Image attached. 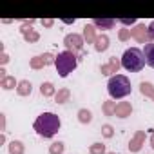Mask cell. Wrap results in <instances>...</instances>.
<instances>
[{"instance_id": "6da1fadb", "label": "cell", "mask_w": 154, "mask_h": 154, "mask_svg": "<svg viewBox=\"0 0 154 154\" xmlns=\"http://www.w3.org/2000/svg\"><path fill=\"white\" fill-rule=\"evenodd\" d=\"M60 127H62L60 116L54 114V112H42L35 120V123H33V129L36 131V134L42 136V138H45V140L53 138L60 131Z\"/></svg>"}, {"instance_id": "7a4b0ae2", "label": "cell", "mask_w": 154, "mask_h": 154, "mask_svg": "<svg viewBox=\"0 0 154 154\" xmlns=\"http://www.w3.org/2000/svg\"><path fill=\"white\" fill-rule=\"evenodd\" d=\"M131 80L127 78L125 74H114L109 78V84H107V91L111 94L112 100H122L125 96L131 94Z\"/></svg>"}, {"instance_id": "3957f363", "label": "cell", "mask_w": 154, "mask_h": 154, "mask_svg": "<svg viewBox=\"0 0 154 154\" xmlns=\"http://www.w3.org/2000/svg\"><path fill=\"white\" fill-rule=\"evenodd\" d=\"M122 67L127 69L129 72H140L145 67V54L138 47H129L125 49L122 56Z\"/></svg>"}, {"instance_id": "277c9868", "label": "cell", "mask_w": 154, "mask_h": 154, "mask_svg": "<svg viewBox=\"0 0 154 154\" xmlns=\"http://www.w3.org/2000/svg\"><path fill=\"white\" fill-rule=\"evenodd\" d=\"M78 54L76 53H71V51H62L56 54V62H54V67L58 71V74L62 78H67V76L76 69L78 65Z\"/></svg>"}, {"instance_id": "5b68a950", "label": "cell", "mask_w": 154, "mask_h": 154, "mask_svg": "<svg viewBox=\"0 0 154 154\" xmlns=\"http://www.w3.org/2000/svg\"><path fill=\"white\" fill-rule=\"evenodd\" d=\"M84 44H85V40H84V36L78 35V33H69V35H65V38H63L65 51H71V53H76V54L84 51Z\"/></svg>"}, {"instance_id": "8992f818", "label": "cell", "mask_w": 154, "mask_h": 154, "mask_svg": "<svg viewBox=\"0 0 154 154\" xmlns=\"http://www.w3.org/2000/svg\"><path fill=\"white\" fill-rule=\"evenodd\" d=\"M131 36L138 42V44H150V36H149V26L145 24H136L132 29H131Z\"/></svg>"}, {"instance_id": "52a82bcc", "label": "cell", "mask_w": 154, "mask_h": 154, "mask_svg": "<svg viewBox=\"0 0 154 154\" xmlns=\"http://www.w3.org/2000/svg\"><path fill=\"white\" fill-rule=\"evenodd\" d=\"M143 145H145V131H136L134 136L129 141V150L131 152H140Z\"/></svg>"}, {"instance_id": "ba28073f", "label": "cell", "mask_w": 154, "mask_h": 154, "mask_svg": "<svg viewBox=\"0 0 154 154\" xmlns=\"http://www.w3.org/2000/svg\"><path fill=\"white\" fill-rule=\"evenodd\" d=\"M20 33H22V36H24V40H26L27 44H36V42L40 40V33L35 31V29L29 27V26H22V27H20Z\"/></svg>"}, {"instance_id": "9c48e42d", "label": "cell", "mask_w": 154, "mask_h": 154, "mask_svg": "<svg viewBox=\"0 0 154 154\" xmlns=\"http://www.w3.org/2000/svg\"><path fill=\"white\" fill-rule=\"evenodd\" d=\"M111 45V38L103 33V35H98L96 40H94V51L96 53H105Z\"/></svg>"}, {"instance_id": "30bf717a", "label": "cell", "mask_w": 154, "mask_h": 154, "mask_svg": "<svg viewBox=\"0 0 154 154\" xmlns=\"http://www.w3.org/2000/svg\"><path fill=\"white\" fill-rule=\"evenodd\" d=\"M131 114H132V105H131V102H118V103H116V112H114L116 118H127V116H131Z\"/></svg>"}, {"instance_id": "8fae6325", "label": "cell", "mask_w": 154, "mask_h": 154, "mask_svg": "<svg viewBox=\"0 0 154 154\" xmlns=\"http://www.w3.org/2000/svg\"><path fill=\"white\" fill-rule=\"evenodd\" d=\"M116 22L118 20H114V18H93V26L96 27V29H114V26H116Z\"/></svg>"}, {"instance_id": "7c38bea8", "label": "cell", "mask_w": 154, "mask_h": 154, "mask_svg": "<svg viewBox=\"0 0 154 154\" xmlns=\"http://www.w3.org/2000/svg\"><path fill=\"white\" fill-rule=\"evenodd\" d=\"M82 36H84L85 44H94V40H96V36H98V35H96V27H94L93 24H85Z\"/></svg>"}, {"instance_id": "4fadbf2b", "label": "cell", "mask_w": 154, "mask_h": 154, "mask_svg": "<svg viewBox=\"0 0 154 154\" xmlns=\"http://www.w3.org/2000/svg\"><path fill=\"white\" fill-rule=\"evenodd\" d=\"M69 100H71V91H69V87H62V89L56 91V94H54V102H56L58 105L67 103Z\"/></svg>"}, {"instance_id": "5bb4252c", "label": "cell", "mask_w": 154, "mask_h": 154, "mask_svg": "<svg viewBox=\"0 0 154 154\" xmlns=\"http://www.w3.org/2000/svg\"><path fill=\"white\" fill-rule=\"evenodd\" d=\"M33 93V85L29 80H20L18 82V87H17V94L18 96H29Z\"/></svg>"}, {"instance_id": "9a60e30c", "label": "cell", "mask_w": 154, "mask_h": 154, "mask_svg": "<svg viewBox=\"0 0 154 154\" xmlns=\"http://www.w3.org/2000/svg\"><path fill=\"white\" fill-rule=\"evenodd\" d=\"M143 54H145V63L154 69V42H150L143 47Z\"/></svg>"}, {"instance_id": "2e32d148", "label": "cell", "mask_w": 154, "mask_h": 154, "mask_svg": "<svg viewBox=\"0 0 154 154\" xmlns=\"http://www.w3.org/2000/svg\"><path fill=\"white\" fill-rule=\"evenodd\" d=\"M8 150H9V154H24L26 147H24V143L20 140H13V141H9Z\"/></svg>"}, {"instance_id": "e0dca14e", "label": "cell", "mask_w": 154, "mask_h": 154, "mask_svg": "<svg viewBox=\"0 0 154 154\" xmlns=\"http://www.w3.org/2000/svg\"><path fill=\"white\" fill-rule=\"evenodd\" d=\"M76 116H78V122H80L82 125H89V123L93 122V112H91L89 109H85V107H84V109H80Z\"/></svg>"}, {"instance_id": "ac0fdd59", "label": "cell", "mask_w": 154, "mask_h": 154, "mask_svg": "<svg viewBox=\"0 0 154 154\" xmlns=\"http://www.w3.org/2000/svg\"><path fill=\"white\" fill-rule=\"evenodd\" d=\"M40 94H42L44 98H51V96L56 94V89H54V85H53L51 82H44V84L40 85Z\"/></svg>"}, {"instance_id": "d6986e66", "label": "cell", "mask_w": 154, "mask_h": 154, "mask_svg": "<svg viewBox=\"0 0 154 154\" xmlns=\"http://www.w3.org/2000/svg\"><path fill=\"white\" fill-rule=\"evenodd\" d=\"M140 93L154 102V85H152L150 82H141V84H140Z\"/></svg>"}, {"instance_id": "ffe728a7", "label": "cell", "mask_w": 154, "mask_h": 154, "mask_svg": "<svg viewBox=\"0 0 154 154\" xmlns=\"http://www.w3.org/2000/svg\"><path fill=\"white\" fill-rule=\"evenodd\" d=\"M0 87H2L4 91H11V89L18 87V82L15 80V76H8V78L0 80Z\"/></svg>"}, {"instance_id": "44dd1931", "label": "cell", "mask_w": 154, "mask_h": 154, "mask_svg": "<svg viewBox=\"0 0 154 154\" xmlns=\"http://www.w3.org/2000/svg\"><path fill=\"white\" fill-rule=\"evenodd\" d=\"M102 111H103V114H105V116H114V112H116V102H112V100L103 102Z\"/></svg>"}, {"instance_id": "7402d4cb", "label": "cell", "mask_w": 154, "mask_h": 154, "mask_svg": "<svg viewBox=\"0 0 154 154\" xmlns=\"http://www.w3.org/2000/svg\"><path fill=\"white\" fill-rule=\"evenodd\" d=\"M63 150H65V145L62 141H53L49 145V154H63Z\"/></svg>"}, {"instance_id": "603a6c76", "label": "cell", "mask_w": 154, "mask_h": 154, "mask_svg": "<svg viewBox=\"0 0 154 154\" xmlns=\"http://www.w3.org/2000/svg\"><path fill=\"white\" fill-rule=\"evenodd\" d=\"M89 154H107L105 145H103V143H100V141L93 143V145L89 147Z\"/></svg>"}, {"instance_id": "cb8c5ba5", "label": "cell", "mask_w": 154, "mask_h": 154, "mask_svg": "<svg viewBox=\"0 0 154 154\" xmlns=\"http://www.w3.org/2000/svg\"><path fill=\"white\" fill-rule=\"evenodd\" d=\"M29 67H31V69H35V71L44 69L45 65H44V62H42V56H40V54H38V56H33V58L29 60Z\"/></svg>"}, {"instance_id": "d4e9b609", "label": "cell", "mask_w": 154, "mask_h": 154, "mask_svg": "<svg viewBox=\"0 0 154 154\" xmlns=\"http://www.w3.org/2000/svg\"><path fill=\"white\" fill-rule=\"evenodd\" d=\"M109 67H111L112 74H116V72L120 71V67H122V60H118L116 56H111V58H109Z\"/></svg>"}, {"instance_id": "484cf974", "label": "cell", "mask_w": 154, "mask_h": 154, "mask_svg": "<svg viewBox=\"0 0 154 154\" xmlns=\"http://www.w3.org/2000/svg\"><path fill=\"white\" fill-rule=\"evenodd\" d=\"M131 38H132V36H131V29L123 27V29L118 31V40H120V42H129Z\"/></svg>"}, {"instance_id": "4316f807", "label": "cell", "mask_w": 154, "mask_h": 154, "mask_svg": "<svg viewBox=\"0 0 154 154\" xmlns=\"http://www.w3.org/2000/svg\"><path fill=\"white\" fill-rule=\"evenodd\" d=\"M102 136L103 138H112L114 136V127L112 125H109V123H105V125H102Z\"/></svg>"}, {"instance_id": "83f0119b", "label": "cell", "mask_w": 154, "mask_h": 154, "mask_svg": "<svg viewBox=\"0 0 154 154\" xmlns=\"http://www.w3.org/2000/svg\"><path fill=\"white\" fill-rule=\"evenodd\" d=\"M118 24H122V26H125V27H129V26H136V17H131V18H118Z\"/></svg>"}, {"instance_id": "f1b7e54d", "label": "cell", "mask_w": 154, "mask_h": 154, "mask_svg": "<svg viewBox=\"0 0 154 154\" xmlns=\"http://www.w3.org/2000/svg\"><path fill=\"white\" fill-rule=\"evenodd\" d=\"M100 72H102L103 76H114L112 71H111V67H109V63H103V65L100 67Z\"/></svg>"}, {"instance_id": "f546056e", "label": "cell", "mask_w": 154, "mask_h": 154, "mask_svg": "<svg viewBox=\"0 0 154 154\" xmlns=\"http://www.w3.org/2000/svg\"><path fill=\"white\" fill-rule=\"evenodd\" d=\"M42 26L49 29V27H53V26H54V20H53V18H42Z\"/></svg>"}, {"instance_id": "4dcf8cb0", "label": "cell", "mask_w": 154, "mask_h": 154, "mask_svg": "<svg viewBox=\"0 0 154 154\" xmlns=\"http://www.w3.org/2000/svg\"><path fill=\"white\" fill-rule=\"evenodd\" d=\"M8 62H9V54H8V53H2V54H0V65L4 67Z\"/></svg>"}, {"instance_id": "1f68e13d", "label": "cell", "mask_w": 154, "mask_h": 154, "mask_svg": "<svg viewBox=\"0 0 154 154\" xmlns=\"http://www.w3.org/2000/svg\"><path fill=\"white\" fill-rule=\"evenodd\" d=\"M0 131H2V134L6 131V114H0Z\"/></svg>"}, {"instance_id": "d6a6232c", "label": "cell", "mask_w": 154, "mask_h": 154, "mask_svg": "<svg viewBox=\"0 0 154 154\" xmlns=\"http://www.w3.org/2000/svg\"><path fill=\"white\" fill-rule=\"evenodd\" d=\"M149 36H150V40L154 42V20L149 24Z\"/></svg>"}, {"instance_id": "836d02e7", "label": "cell", "mask_w": 154, "mask_h": 154, "mask_svg": "<svg viewBox=\"0 0 154 154\" xmlns=\"http://www.w3.org/2000/svg\"><path fill=\"white\" fill-rule=\"evenodd\" d=\"M9 74H6V69L4 67H0V80H4V78H8Z\"/></svg>"}, {"instance_id": "e575fe53", "label": "cell", "mask_w": 154, "mask_h": 154, "mask_svg": "<svg viewBox=\"0 0 154 154\" xmlns=\"http://www.w3.org/2000/svg\"><path fill=\"white\" fill-rule=\"evenodd\" d=\"M62 22H63V24H74V18H63Z\"/></svg>"}, {"instance_id": "d590c367", "label": "cell", "mask_w": 154, "mask_h": 154, "mask_svg": "<svg viewBox=\"0 0 154 154\" xmlns=\"http://www.w3.org/2000/svg\"><path fill=\"white\" fill-rule=\"evenodd\" d=\"M150 147H152V149H154V132H152V134H150Z\"/></svg>"}, {"instance_id": "8d00e7d4", "label": "cell", "mask_w": 154, "mask_h": 154, "mask_svg": "<svg viewBox=\"0 0 154 154\" xmlns=\"http://www.w3.org/2000/svg\"><path fill=\"white\" fill-rule=\"evenodd\" d=\"M107 154H118V152H107Z\"/></svg>"}]
</instances>
